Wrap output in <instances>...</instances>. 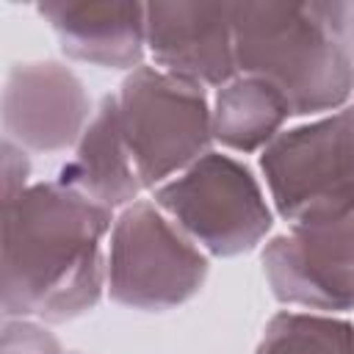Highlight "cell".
I'll list each match as a JSON object with an SVG mask.
<instances>
[{"mask_svg": "<svg viewBox=\"0 0 354 354\" xmlns=\"http://www.w3.org/2000/svg\"><path fill=\"white\" fill-rule=\"evenodd\" d=\"M3 133L25 152H64L91 122L83 80L58 61L11 66L3 88Z\"/></svg>", "mask_w": 354, "mask_h": 354, "instance_id": "8", "label": "cell"}, {"mask_svg": "<svg viewBox=\"0 0 354 354\" xmlns=\"http://www.w3.org/2000/svg\"><path fill=\"white\" fill-rule=\"evenodd\" d=\"M152 202L213 257L252 252L274 224L271 199L254 171L218 149L155 188Z\"/></svg>", "mask_w": 354, "mask_h": 354, "instance_id": "6", "label": "cell"}, {"mask_svg": "<svg viewBox=\"0 0 354 354\" xmlns=\"http://www.w3.org/2000/svg\"><path fill=\"white\" fill-rule=\"evenodd\" d=\"M254 354H354V321L332 313L282 310L266 324Z\"/></svg>", "mask_w": 354, "mask_h": 354, "instance_id": "13", "label": "cell"}, {"mask_svg": "<svg viewBox=\"0 0 354 354\" xmlns=\"http://www.w3.org/2000/svg\"><path fill=\"white\" fill-rule=\"evenodd\" d=\"M116 105L147 191L160 188L210 152L213 102L205 86L144 64L122 80Z\"/></svg>", "mask_w": 354, "mask_h": 354, "instance_id": "4", "label": "cell"}, {"mask_svg": "<svg viewBox=\"0 0 354 354\" xmlns=\"http://www.w3.org/2000/svg\"><path fill=\"white\" fill-rule=\"evenodd\" d=\"M30 160L22 147L3 138V205L14 202L30 183Z\"/></svg>", "mask_w": 354, "mask_h": 354, "instance_id": "15", "label": "cell"}, {"mask_svg": "<svg viewBox=\"0 0 354 354\" xmlns=\"http://www.w3.org/2000/svg\"><path fill=\"white\" fill-rule=\"evenodd\" d=\"M271 207L288 227L354 216V105L282 130L260 152Z\"/></svg>", "mask_w": 354, "mask_h": 354, "instance_id": "3", "label": "cell"}, {"mask_svg": "<svg viewBox=\"0 0 354 354\" xmlns=\"http://www.w3.org/2000/svg\"><path fill=\"white\" fill-rule=\"evenodd\" d=\"M61 50L102 69H138L147 53V6L108 0H50L39 6Z\"/></svg>", "mask_w": 354, "mask_h": 354, "instance_id": "10", "label": "cell"}, {"mask_svg": "<svg viewBox=\"0 0 354 354\" xmlns=\"http://www.w3.org/2000/svg\"><path fill=\"white\" fill-rule=\"evenodd\" d=\"M329 6V17L340 33V39L346 41L348 53L354 55V3H326Z\"/></svg>", "mask_w": 354, "mask_h": 354, "instance_id": "16", "label": "cell"}, {"mask_svg": "<svg viewBox=\"0 0 354 354\" xmlns=\"http://www.w3.org/2000/svg\"><path fill=\"white\" fill-rule=\"evenodd\" d=\"M147 53L169 75L221 88L238 77L232 3H147Z\"/></svg>", "mask_w": 354, "mask_h": 354, "instance_id": "9", "label": "cell"}, {"mask_svg": "<svg viewBox=\"0 0 354 354\" xmlns=\"http://www.w3.org/2000/svg\"><path fill=\"white\" fill-rule=\"evenodd\" d=\"M113 210L69 183H30L3 205V318L64 324L105 293Z\"/></svg>", "mask_w": 354, "mask_h": 354, "instance_id": "1", "label": "cell"}, {"mask_svg": "<svg viewBox=\"0 0 354 354\" xmlns=\"http://www.w3.org/2000/svg\"><path fill=\"white\" fill-rule=\"evenodd\" d=\"M66 171L72 177V188L111 210H124L127 205L138 202L141 191H147L122 133L116 94L102 97L100 108L75 144Z\"/></svg>", "mask_w": 354, "mask_h": 354, "instance_id": "11", "label": "cell"}, {"mask_svg": "<svg viewBox=\"0 0 354 354\" xmlns=\"http://www.w3.org/2000/svg\"><path fill=\"white\" fill-rule=\"evenodd\" d=\"M0 354H75L64 351L58 337L33 318H3Z\"/></svg>", "mask_w": 354, "mask_h": 354, "instance_id": "14", "label": "cell"}, {"mask_svg": "<svg viewBox=\"0 0 354 354\" xmlns=\"http://www.w3.org/2000/svg\"><path fill=\"white\" fill-rule=\"evenodd\" d=\"M290 119L285 97L260 77L238 75L213 97V141L230 152H263Z\"/></svg>", "mask_w": 354, "mask_h": 354, "instance_id": "12", "label": "cell"}, {"mask_svg": "<svg viewBox=\"0 0 354 354\" xmlns=\"http://www.w3.org/2000/svg\"><path fill=\"white\" fill-rule=\"evenodd\" d=\"M238 75L274 86L290 116H326L354 97V55L326 3H232Z\"/></svg>", "mask_w": 354, "mask_h": 354, "instance_id": "2", "label": "cell"}, {"mask_svg": "<svg viewBox=\"0 0 354 354\" xmlns=\"http://www.w3.org/2000/svg\"><path fill=\"white\" fill-rule=\"evenodd\" d=\"M263 274L274 299L293 310H354V216L274 235L263 249Z\"/></svg>", "mask_w": 354, "mask_h": 354, "instance_id": "7", "label": "cell"}, {"mask_svg": "<svg viewBox=\"0 0 354 354\" xmlns=\"http://www.w3.org/2000/svg\"><path fill=\"white\" fill-rule=\"evenodd\" d=\"M351 105H354V102H351Z\"/></svg>", "mask_w": 354, "mask_h": 354, "instance_id": "17", "label": "cell"}, {"mask_svg": "<svg viewBox=\"0 0 354 354\" xmlns=\"http://www.w3.org/2000/svg\"><path fill=\"white\" fill-rule=\"evenodd\" d=\"M207 271V252L152 199L119 210L108 235L105 293L111 301L144 313L174 310L202 290Z\"/></svg>", "mask_w": 354, "mask_h": 354, "instance_id": "5", "label": "cell"}]
</instances>
